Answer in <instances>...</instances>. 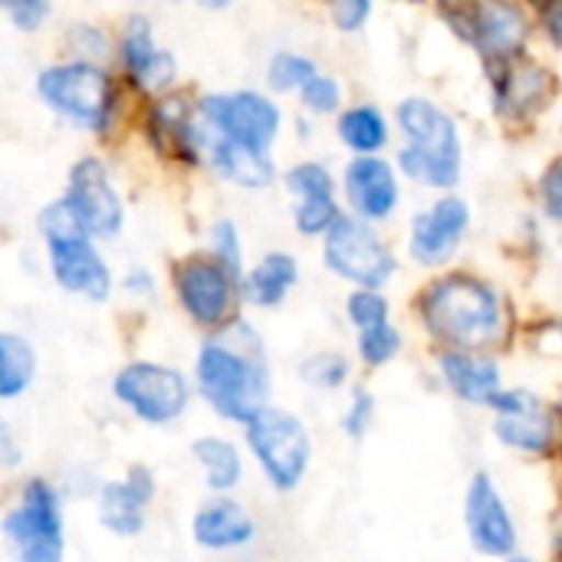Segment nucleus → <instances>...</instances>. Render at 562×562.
<instances>
[{
	"mask_svg": "<svg viewBox=\"0 0 562 562\" xmlns=\"http://www.w3.org/2000/svg\"><path fill=\"white\" fill-rule=\"evenodd\" d=\"M425 323L428 329L454 342L461 349H481L497 339L501 333V303L497 296L471 280V277H451L428 290L425 296Z\"/></svg>",
	"mask_w": 562,
	"mask_h": 562,
	"instance_id": "f257e3e1",
	"label": "nucleus"
},
{
	"mask_svg": "<svg viewBox=\"0 0 562 562\" xmlns=\"http://www.w3.org/2000/svg\"><path fill=\"white\" fill-rule=\"evenodd\" d=\"M398 119L408 135V148L402 151L405 171L435 188L454 184L461 171V145L454 122L425 99H408Z\"/></svg>",
	"mask_w": 562,
	"mask_h": 562,
	"instance_id": "f03ea898",
	"label": "nucleus"
},
{
	"mask_svg": "<svg viewBox=\"0 0 562 562\" xmlns=\"http://www.w3.org/2000/svg\"><path fill=\"white\" fill-rule=\"evenodd\" d=\"M198 382L204 398L234 422L257 418L267 405V379L260 362H254L244 352H234L224 342H207L198 359Z\"/></svg>",
	"mask_w": 562,
	"mask_h": 562,
	"instance_id": "7ed1b4c3",
	"label": "nucleus"
},
{
	"mask_svg": "<svg viewBox=\"0 0 562 562\" xmlns=\"http://www.w3.org/2000/svg\"><path fill=\"white\" fill-rule=\"evenodd\" d=\"M247 438L254 454L260 458V468L280 491L300 484L310 464V438L293 415L280 408H263L257 418L247 422Z\"/></svg>",
	"mask_w": 562,
	"mask_h": 562,
	"instance_id": "20e7f679",
	"label": "nucleus"
},
{
	"mask_svg": "<svg viewBox=\"0 0 562 562\" xmlns=\"http://www.w3.org/2000/svg\"><path fill=\"white\" fill-rule=\"evenodd\" d=\"M7 537L20 562H63L59 497L43 481L23 491L20 507L7 517Z\"/></svg>",
	"mask_w": 562,
	"mask_h": 562,
	"instance_id": "39448f33",
	"label": "nucleus"
},
{
	"mask_svg": "<svg viewBox=\"0 0 562 562\" xmlns=\"http://www.w3.org/2000/svg\"><path fill=\"white\" fill-rule=\"evenodd\" d=\"M40 95L63 115H69L79 125L89 128H102L109 122V109H112V86L109 79L86 66V63H72V66H56L46 69L40 76Z\"/></svg>",
	"mask_w": 562,
	"mask_h": 562,
	"instance_id": "423d86ee",
	"label": "nucleus"
},
{
	"mask_svg": "<svg viewBox=\"0 0 562 562\" xmlns=\"http://www.w3.org/2000/svg\"><path fill=\"white\" fill-rule=\"evenodd\" d=\"M326 260L339 277L362 283L366 290L382 286L395 270V257L389 254V247L366 224L349 221V217H339L329 227Z\"/></svg>",
	"mask_w": 562,
	"mask_h": 562,
	"instance_id": "0eeeda50",
	"label": "nucleus"
},
{
	"mask_svg": "<svg viewBox=\"0 0 562 562\" xmlns=\"http://www.w3.org/2000/svg\"><path fill=\"white\" fill-rule=\"evenodd\" d=\"M204 132L250 145L267 148L280 128V112L273 102H267L257 92H237V95H214L201 105Z\"/></svg>",
	"mask_w": 562,
	"mask_h": 562,
	"instance_id": "6e6552de",
	"label": "nucleus"
},
{
	"mask_svg": "<svg viewBox=\"0 0 562 562\" xmlns=\"http://www.w3.org/2000/svg\"><path fill=\"white\" fill-rule=\"evenodd\" d=\"M115 395L145 422H171L188 405V385L178 372L165 366L135 362L115 379Z\"/></svg>",
	"mask_w": 562,
	"mask_h": 562,
	"instance_id": "1a4fd4ad",
	"label": "nucleus"
},
{
	"mask_svg": "<svg viewBox=\"0 0 562 562\" xmlns=\"http://www.w3.org/2000/svg\"><path fill=\"white\" fill-rule=\"evenodd\" d=\"M451 20L484 56H510L527 36L524 13L504 0H474L464 10H454Z\"/></svg>",
	"mask_w": 562,
	"mask_h": 562,
	"instance_id": "9d476101",
	"label": "nucleus"
},
{
	"mask_svg": "<svg viewBox=\"0 0 562 562\" xmlns=\"http://www.w3.org/2000/svg\"><path fill=\"white\" fill-rule=\"evenodd\" d=\"M468 533L471 543L487 557H507L517 547L514 520L487 474H477L468 487Z\"/></svg>",
	"mask_w": 562,
	"mask_h": 562,
	"instance_id": "9b49d317",
	"label": "nucleus"
},
{
	"mask_svg": "<svg viewBox=\"0 0 562 562\" xmlns=\"http://www.w3.org/2000/svg\"><path fill=\"white\" fill-rule=\"evenodd\" d=\"M69 201L79 211L82 224L89 227V234H102L112 237L122 227V204L119 194L109 184L105 168L95 158H82L72 168V184H69Z\"/></svg>",
	"mask_w": 562,
	"mask_h": 562,
	"instance_id": "f8f14e48",
	"label": "nucleus"
},
{
	"mask_svg": "<svg viewBox=\"0 0 562 562\" xmlns=\"http://www.w3.org/2000/svg\"><path fill=\"white\" fill-rule=\"evenodd\" d=\"M178 296L198 323L214 326L231 310V270L221 260H191L178 273Z\"/></svg>",
	"mask_w": 562,
	"mask_h": 562,
	"instance_id": "ddd939ff",
	"label": "nucleus"
},
{
	"mask_svg": "<svg viewBox=\"0 0 562 562\" xmlns=\"http://www.w3.org/2000/svg\"><path fill=\"white\" fill-rule=\"evenodd\" d=\"M497 412V438L520 451H543L553 441V418L530 392H501L491 405Z\"/></svg>",
	"mask_w": 562,
	"mask_h": 562,
	"instance_id": "4468645a",
	"label": "nucleus"
},
{
	"mask_svg": "<svg viewBox=\"0 0 562 562\" xmlns=\"http://www.w3.org/2000/svg\"><path fill=\"white\" fill-rule=\"evenodd\" d=\"M468 227V204L458 198L438 201L428 214L415 217V231H412V254L415 260L438 267L445 263L454 247L461 244V234Z\"/></svg>",
	"mask_w": 562,
	"mask_h": 562,
	"instance_id": "2eb2a0df",
	"label": "nucleus"
},
{
	"mask_svg": "<svg viewBox=\"0 0 562 562\" xmlns=\"http://www.w3.org/2000/svg\"><path fill=\"white\" fill-rule=\"evenodd\" d=\"M49 257H53V273L66 290L82 293L89 300L109 296V283H112L109 270L86 237L49 240Z\"/></svg>",
	"mask_w": 562,
	"mask_h": 562,
	"instance_id": "dca6fc26",
	"label": "nucleus"
},
{
	"mask_svg": "<svg viewBox=\"0 0 562 562\" xmlns=\"http://www.w3.org/2000/svg\"><path fill=\"white\" fill-rule=\"evenodd\" d=\"M346 191H349V201L356 204V211L366 217H385L398 201L395 175L379 158L352 161L349 175H346Z\"/></svg>",
	"mask_w": 562,
	"mask_h": 562,
	"instance_id": "f3484780",
	"label": "nucleus"
},
{
	"mask_svg": "<svg viewBox=\"0 0 562 562\" xmlns=\"http://www.w3.org/2000/svg\"><path fill=\"white\" fill-rule=\"evenodd\" d=\"M151 497V477L145 468H135L125 484H109L99 497V517L112 533L132 537L142 530V507Z\"/></svg>",
	"mask_w": 562,
	"mask_h": 562,
	"instance_id": "a211bd4d",
	"label": "nucleus"
},
{
	"mask_svg": "<svg viewBox=\"0 0 562 562\" xmlns=\"http://www.w3.org/2000/svg\"><path fill=\"white\" fill-rule=\"evenodd\" d=\"M441 372L448 385L474 405H494L501 395V372L487 359H474L464 352H445L441 356Z\"/></svg>",
	"mask_w": 562,
	"mask_h": 562,
	"instance_id": "6ab92c4d",
	"label": "nucleus"
},
{
	"mask_svg": "<svg viewBox=\"0 0 562 562\" xmlns=\"http://www.w3.org/2000/svg\"><path fill=\"white\" fill-rule=\"evenodd\" d=\"M194 537L201 547L211 550H227V547H240L254 537V524L244 514V507L231 504V501H214L204 504L194 517Z\"/></svg>",
	"mask_w": 562,
	"mask_h": 562,
	"instance_id": "aec40b11",
	"label": "nucleus"
},
{
	"mask_svg": "<svg viewBox=\"0 0 562 562\" xmlns=\"http://www.w3.org/2000/svg\"><path fill=\"white\" fill-rule=\"evenodd\" d=\"M125 66L145 89H165L175 79V59L161 49H155L151 33L145 20H135L125 33Z\"/></svg>",
	"mask_w": 562,
	"mask_h": 562,
	"instance_id": "412c9836",
	"label": "nucleus"
},
{
	"mask_svg": "<svg viewBox=\"0 0 562 562\" xmlns=\"http://www.w3.org/2000/svg\"><path fill=\"white\" fill-rule=\"evenodd\" d=\"M211 161L227 178H234L237 184H247V188H263L273 178V168H270V161L263 158L260 148L231 142V138H221V135H211Z\"/></svg>",
	"mask_w": 562,
	"mask_h": 562,
	"instance_id": "4be33fe9",
	"label": "nucleus"
},
{
	"mask_svg": "<svg viewBox=\"0 0 562 562\" xmlns=\"http://www.w3.org/2000/svg\"><path fill=\"white\" fill-rule=\"evenodd\" d=\"M296 280V260L286 257V254H270L247 280V290H250V300L260 303V306H273L286 296V290L293 286Z\"/></svg>",
	"mask_w": 562,
	"mask_h": 562,
	"instance_id": "5701e85b",
	"label": "nucleus"
},
{
	"mask_svg": "<svg viewBox=\"0 0 562 562\" xmlns=\"http://www.w3.org/2000/svg\"><path fill=\"white\" fill-rule=\"evenodd\" d=\"M194 458L204 468V477L214 491H231L240 481V454L234 445L221 438H201L194 445Z\"/></svg>",
	"mask_w": 562,
	"mask_h": 562,
	"instance_id": "b1692460",
	"label": "nucleus"
},
{
	"mask_svg": "<svg viewBox=\"0 0 562 562\" xmlns=\"http://www.w3.org/2000/svg\"><path fill=\"white\" fill-rule=\"evenodd\" d=\"M33 379V349L16 336H0V395H20Z\"/></svg>",
	"mask_w": 562,
	"mask_h": 562,
	"instance_id": "393cba45",
	"label": "nucleus"
},
{
	"mask_svg": "<svg viewBox=\"0 0 562 562\" xmlns=\"http://www.w3.org/2000/svg\"><path fill=\"white\" fill-rule=\"evenodd\" d=\"M339 135L356 151H375L385 145V122L375 109H352L339 122Z\"/></svg>",
	"mask_w": 562,
	"mask_h": 562,
	"instance_id": "a878e982",
	"label": "nucleus"
},
{
	"mask_svg": "<svg viewBox=\"0 0 562 562\" xmlns=\"http://www.w3.org/2000/svg\"><path fill=\"white\" fill-rule=\"evenodd\" d=\"M336 221H339V214H336L333 194H310V198H303V204L296 211V227L303 234H323Z\"/></svg>",
	"mask_w": 562,
	"mask_h": 562,
	"instance_id": "bb28decb",
	"label": "nucleus"
},
{
	"mask_svg": "<svg viewBox=\"0 0 562 562\" xmlns=\"http://www.w3.org/2000/svg\"><path fill=\"white\" fill-rule=\"evenodd\" d=\"M398 346H402V339H398V333H395L389 323L362 329V339H359V352H362V359L372 362V366L389 362V359L398 352Z\"/></svg>",
	"mask_w": 562,
	"mask_h": 562,
	"instance_id": "cd10ccee",
	"label": "nucleus"
},
{
	"mask_svg": "<svg viewBox=\"0 0 562 562\" xmlns=\"http://www.w3.org/2000/svg\"><path fill=\"white\" fill-rule=\"evenodd\" d=\"M316 76V66L296 53H280L270 66V82L277 89H296V86H306L310 79Z\"/></svg>",
	"mask_w": 562,
	"mask_h": 562,
	"instance_id": "c85d7f7f",
	"label": "nucleus"
},
{
	"mask_svg": "<svg viewBox=\"0 0 562 562\" xmlns=\"http://www.w3.org/2000/svg\"><path fill=\"white\" fill-rule=\"evenodd\" d=\"M349 316L356 326L369 329V326H382L389 316V303L375 293V290H362L349 300Z\"/></svg>",
	"mask_w": 562,
	"mask_h": 562,
	"instance_id": "c756f323",
	"label": "nucleus"
},
{
	"mask_svg": "<svg viewBox=\"0 0 562 562\" xmlns=\"http://www.w3.org/2000/svg\"><path fill=\"white\" fill-rule=\"evenodd\" d=\"M290 191H296L300 198H310V194H333V178L326 175V168L319 165H300L290 171L286 178Z\"/></svg>",
	"mask_w": 562,
	"mask_h": 562,
	"instance_id": "7c9ffc66",
	"label": "nucleus"
},
{
	"mask_svg": "<svg viewBox=\"0 0 562 562\" xmlns=\"http://www.w3.org/2000/svg\"><path fill=\"white\" fill-rule=\"evenodd\" d=\"M303 102L313 109V112H333L339 105V86L329 79V76H313L306 86H303Z\"/></svg>",
	"mask_w": 562,
	"mask_h": 562,
	"instance_id": "2f4dec72",
	"label": "nucleus"
},
{
	"mask_svg": "<svg viewBox=\"0 0 562 562\" xmlns=\"http://www.w3.org/2000/svg\"><path fill=\"white\" fill-rule=\"evenodd\" d=\"M303 375H306L313 385L333 389V385H339V382L346 379V362H342L339 356H316V359H310V362L303 366Z\"/></svg>",
	"mask_w": 562,
	"mask_h": 562,
	"instance_id": "473e14b6",
	"label": "nucleus"
},
{
	"mask_svg": "<svg viewBox=\"0 0 562 562\" xmlns=\"http://www.w3.org/2000/svg\"><path fill=\"white\" fill-rule=\"evenodd\" d=\"M214 247H217L221 263H224L231 273L240 270V247H237V231H234V224L221 221V224L214 227Z\"/></svg>",
	"mask_w": 562,
	"mask_h": 562,
	"instance_id": "72a5a7b5",
	"label": "nucleus"
},
{
	"mask_svg": "<svg viewBox=\"0 0 562 562\" xmlns=\"http://www.w3.org/2000/svg\"><path fill=\"white\" fill-rule=\"evenodd\" d=\"M372 10V0H333V20L339 30H359Z\"/></svg>",
	"mask_w": 562,
	"mask_h": 562,
	"instance_id": "f704fd0d",
	"label": "nucleus"
},
{
	"mask_svg": "<svg viewBox=\"0 0 562 562\" xmlns=\"http://www.w3.org/2000/svg\"><path fill=\"white\" fill-rule=\"evenodd\" d=\"M3 7L10 10V16H13L23 30H33V26L46 16L49 0H3Z\"/></svg>",
	"mask_w": 562,
	"mask_h": 562,
	"instance_id": "c9c22d12",
	"label": "nucleus"
},
{
	"mask_svg": "<svg viewBox=\"0 0 562 562\" xmlns=\"http://www.w3.org/2000/svg\"><path fill=\"white\" fill-rule=\"evenodd\" d=\"M369 418H372V395L359 392L356 402H352V412L346 415V431H349L352 438H359V435L369 428Z\"/></svg>",
	"mask_w": 562,
	"mask_h": 562,
	"instance_id": "e433bc0d",
	"label": "nucleus"
},
{
	"mask_svg": "<svg viewBox=\"0 0 562 562\" xmlns=\"http://www.w3.org/2000/svg\"><path fill=\"white\" fill-rule=\"evenodd\" d=\"M543 201H547V211L562 221V165H557L550 175H547V181H543Z\"/></svg>",
	"mask_w": 562,
	"mask_h": 562,
	"instance_id": "4c0bfd02",
	"label": "nucleus"
},
{
	"mask_svg": "<svg viewBox=\"0 0 562 562\" xmlns=\"http://www.w3.org/2000/svg\"><path fill=\"white\" fill-rule=\"evenodd\" d=\"M550 33L562 43V0H557L553 10H550Z\"/></svg>",
	"mask_w": 562,
	"mask_h": 562,
	"instance_id": "58836bf2",
	"label": "nucleus"
},
{
	"mask_svg": "<svg viewBox=\"0 0 562 562\" xmlns=\"http://www.w3.org/2000/svg\"><path fill=\"white\" fill-rule=\"evenodd\" d=\"M201 3H204V7H227L231 0H201Z\"/></svg>",
	"mask_w": 562,
	"mask_h": 562,
	"instance_id": "ea45409f",
	"label": "nucleus"
},
{
	"mask_svg": "<svg viewBox=\"0 0 562 562\" xmlns=\"http://www.w3.org/2000/svg\"><path fill=\"white\" fill-rule=\"evenodd\" d=\"M510 562H530V560H510Z\"/></svg>",
	"mask_w": 562,
	"mask_h": 562,
	"instance_id": "a19ab883",
	"label": "nucleus"
}]
</instances>
